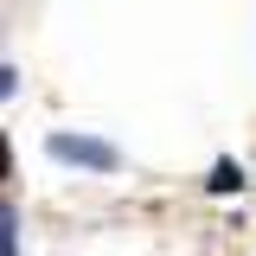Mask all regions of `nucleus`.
<instances>
[{"label":"nucleus","instance_id":"nucleus-1","mask_svg":"<svg viewBox=\"0 0 256 256\" xmlns=\"http://www.w3.org/2000/svg\"><path fill=\"white\" fill-rule=\"evenodd\" d=\"M45 148H52V160H77V166H96V173H116V160H122L109 141H90V134H52Z\"/></svg>","mask_w":256,"mask_h":256},{"label":"nucleus","instance_id":"nucleus-2","mask_svg":"<svg viewBox=\"0 0 256 256\" xmlns=\"http://www.w3.org/2000/svg\"><path fill=\"white\" fill-rule=\"evenodd\" d=\"M0 256H20V212H0Z\"/></svg>","mask_w":256,"mask_h":256},{"label":"nucleus","instance_id":"nucleus-3","mask_svg":"<svg viewBox=\"0 0 256 256\" xmlns=\"http://www.w3.org/2000/svg\"><path fill=\"white\" fill-rule=\"evenodd\" d=\"M244 186V166H237V160H218V166H212V192H237Z\"/></svg>","mask_w":256,"mask_h":256}]
</instances>
